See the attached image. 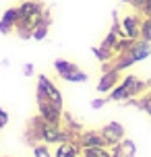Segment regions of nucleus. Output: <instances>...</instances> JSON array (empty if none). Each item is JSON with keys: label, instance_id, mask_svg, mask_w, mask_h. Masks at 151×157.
Returning a JSON list of instances; mask_svg holds the SVG:
<instances>
[{"label": "nucleus", "instance_id": "4be33fe9", "mask_svg": "<svg viewBox=\"0 0 151 157\" xmlns=\"http://www.w3.org/2000/svg\"><path fill=\"white\" fill-rule=\"evenodd\" d=\"M120 2H128V4H130V0H120Z\"/></svg>", "mask_w": 151, "mask_h": 157}, {"label": "nucleus", "instance_id": "f3484780", "mask_svg": "<svg viewBox=\"0 0 151 157\" xmlns=\"http://www.w3.org/2000/svg\"><path fill=\"white\" fill-rule=\"evenodd\" d=\"M33 155L35 157H54V153L50 151V145L46 143H37V145H33Z\"/></svg>", "mask_w": 151, "mask_h": 157}, {"label": "nucleus", "instance_id": "7ed1b4c3", "mask_svg": "<svg viewBox=\"0 0 151 157\" xmlns=\"http://www.w3.org/2000/svg\"><path fill=\"white\" fill-rule=\"evenodd\" d=\"M35 97H44V99H50V101H56V103H62L64 105V99H62V91L54 85V81L46 75H37V83H35Z\"/></svg>", "mask_w": 151, "mask_h": 157}, {"label": "nucleus", "instance_id": "dca6fc26", "mask_svg": "<svg viewBox=\"0 0 151 157\" xmlns=\"http://www.w3.org/2000/svg\"><path fill=\"white\" fill-rule=\"evenodd\" d=\"M81 157H112V149L110 147H89V149H83Z\"/></svg>", "mask_w": 151, "mask_h": 157}, {"label": "nucleus", "instance_id": "aec40b11", "mask_svg": "<svg viewBox=\"0 0 151 157\" xmlns=\"http://www.w3.org/2000/svg\"><path fill=\"white\" fill-rule=\"evenodd\" d=\"M33 75H35V66H33V62L23 64V77H33Z\"/></svg>", "mask_w": 151, "mask_h": 157}, {"label": "nucleus", "instance_id": "a211bd4d", "mask_svg": "<svg viewBox=\"0 0 151 157\" xmlns=\"http://www.w3.org/2000/svg\"><path fill=\"white\" fill-rule=\"evenodd\" d=\"M106 103H108V95H103V97H97V99H91V103H89V105H91L93 110H102Z\"/></svg>", "mask_w": 151, "mask_h": 157}, {"label": "nucleus", "instance_id": "f8f14e48", "mask_svg": "<svg viewBox=\"0 0 151 157\" xmlns=\"http://www.w3.org/2000/svg\"><path fill=\"white\" fill-rule=\"evenodd\" d=\"M122 85L126 87V91H128V95H130V99L135 97V95H139L141 91L145 89V83L141 81V78H137V77H133V75H128V77H124L122 81H120Z\"/></svg>", "mask_w": 151, "mask_h": 157}, {"label": "nucleus", "instance_id": "f257e3e1", "mask_svg": "<svg viewBox=\"0 0 151 157\" xmlns=\"http://www.w3.org/2000/svg\"><path fill=\"white\" fill-rule=\"evenodd\" d=\"M17 13H19V19H17L15 33L23 41L31 39V33L35 29V25L40 23L41 19L50 17V10L46 8V4L41 0H23L17 6Z\"/></svg>", "mask_w": 151, "mask_h": 157}, {"label": "nucleus", "instance_id": "412c9836", "mask_svg": "<svg viewBox=\"0 0 151 157\" xmlns=\"http://www.w3.org/2000/svg\"><path fill=\"white\" fill-rule=\"evenodd\" d=\"M6 124H8V114H6V110L0 108V130L6 128Z\"/></svg>", "mask_w": 151, "mask_h": 157}, {"label": "nucleus", "instance_id": "4468645a", "mask_svg": "<svg viewBox=\"0 0 151 157\" xmlns=\"http://www.w3.org/2000/svg\"><path fill=\"white\" fill-rule=\"evenodd\" d=\"M114 149L118 151L122 157H135L137 155V145H135V141H133V139H126V136H124V139H122V141H120Z\"/></svg>", "mask_w": 151, "mask_h": 157}, {"label": "nucleus", "instance_id": "6e6552de", "mask_svg": "<svg viewBox=\"0 0 151 157\" xmlns=\"http://www.w3.org/2000/svg\"><path fill=\"white\" fill-rule=\"evenodd\" d=\"M77 141H79V145L83 149H89V147H108L102 130H83L77 136Z\"/></svg>", "mask_w": 151, "mask_h": 157}, {"label": "nucleus", "instance_id": "ddd939ff", "mask_svg": "<svg viewBox=\"0 0 151 157\" xmlns=\"http://www.w3.org/2000/svg\"><path fill=\"white\" fill-rule=\"evenodd\" d=\"M50 25H52V19H50V17L41 19L40 23L35 25V29H33L31 39H35V41H44V39L48 37V33H50Z\"/></svg>", "mask_w": 151, "mask_h": 157}, {"label": "nucleus", "instance_id": "9b49d317", "mask_svg": "<svg viewBox=\"0 0 151 157\" xmlns=\"http://www.w3.org/2000/svg\"><path fill=\"white\" fill-rule=\"evenodd\" d=\"M17 19H19L17 6L6 8V10L2 13V17H0V33H2V35H10V33H15Z\"/></svg>", "mask_w": 151, "mask_h": 157}, {"label": "nucleus", "instance_id": "6ab92c4d", "mask_svg": "<svg viewBox=\"0 0 151 157\" xmlns=\"http://www.w3.org/2000/svg\"><path fill=\"white\" fill-rule=\"evenodd\" d=\"M147 2H149V0H130V6L135 8L137 13H141V10L147 6Z\"/></svg>", "mask_w": 151, "mask_h": 157}, {"label": "nucleus", "instance_id": "9d476101", "mask_svg": "<svg viewBox=\"0 0 151 157\" xmlns=\"http://www.w3.org/2000/svg\"><path fill=\"white\" fill-rule=\"evenodd\" d=\"M83 153V147L79 145L77 139H68V141L56 145L54 149V157H81Z\"/></svg>", "mask_w": 151, "mask_h": 157}, {"label": "nucleus", "instance_id": "20e7f679", "mask_svg": "<svg viewBox=\"0 0 151 157\" xmlns=\"http://www.w3.org/2000/svg\"><path fill=\"white\" fill-rule=\"evenodd\" d=\"M37 99V114H40L44 120H48L52 124H62V103L50 101V99H44V97H35Z\"/></svg>", "mask_w": 151, "mask_h": 157}, {"label": "nucleus", "instance_id": "f03ea898", "mask_svg": "<svg viewBox=\"0 0 151 157\" xmlns=\"http://www.w3.org/2000/svg\"><path fill=\"white\" fill-rule=\"evenodd\" d=\"M54 71L56 75L66 81V83H87L89 75L85 71H81L79 66L71 60H64V58H56L54 60Z\"/></svg>", "mask_w": 151, "mask_h": 157}, {"label": "nucleus", "instance_id": "1a4fd4ad", "mask_svg": "<svg viewBox=\"0 0 151 157\" xmlns=\"http://www.w3.org/2000/svg\"><path fill=\"white\" fill-rule=\"evenodd\" d=\"M126 54L130 56L133 64L143 62L145 58H149V56H151V41H145V39H135V44L128 48Z\"/></svg>", "mask_w": 151, "mask_h": 157}, {"label": "nucleus", "instance_id": "0eeeda50", "mask_svg": "<svg viewBox=\"0 0 151 157\" xmlns=\"http://www.w3.org/2000/svg\"><path fill=\"white\" fill-rule=\"evenodd\" d=\"M141 23H143V19L137 15V13L124 15V17H122V21H120L124 35L130 37V39H139V37H141Z\"/></svg>", "mask_w": 151, "mask_h": 157}, {"label": "nucleus", "instance_id": "2eb2a0df", "mask_svg": "<svg viewBox=\"0 0 151 157\" xmlns=\"http://www.w3.org/2000/svg\"><path fill=\"white\" fill-rule=\"evenodd\" d=\"M91 52H93V56H95L102 64H110L112 58H114V50L102 46V44H99V46H93V48H91Z\"/></svg>", "mask_w": 151, "mask_h": 157}, {"label": "nucleus", "instance_id": "423d86ee", "mask_svg": "<svg viewBox=\"0 0 151 157\" xmlns=\"http://www.w3.org/2000/svg\"><path fill=\"white\" fill-rule=\"evenodd\" d=\"M103 134V139H106V145L110 147V149H114L116 145H118L122 139H124V134H126V130H124V126L120 124V122H108V124L103 126V128H99Z\"/></svg>", "mask_w": 151, "mask_h": 157}, {"label": "nucleus", "instance_id": "39448f33", "mask_svg": "<svg viewBox=\"0 0 151 157\" xmlns=\"http://www.w3.org/2000/svg\"><path fill=\"white\" fill-rule=\"evenodd\" d=\"M103 66H106V68H103L102 77H99V81H97L95 91L99 95H108L112 89L122 81V77H120V71H116L114 66H110V64H103Z\"/></svg>", "mask_w": 151, "mask_h": 157}]
</instances>
